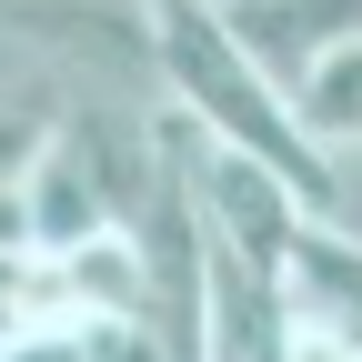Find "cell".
<instances>
[{
	"label": "cell",
	"mask_w": 362,
	"mask_h": 362,
	"mask_svg": "<svg viewBox=\"0 0 362 362\" xmlns=\"http://www.w3.org/2000/svg\"><path fill=\"white\" fill-rule=\"evenodd\" d=\"M151 71H161L171 121L192 131V141L242 151V161H262V171H282L292 192H302V211L322 221V202H332V161L302 141L292 101L242 61V40L221 30V11H202V0H161V11H151Z\"/></svg>",
	"instance_id": "cell-1"
},
{
	"label": "cell",
	"mask_w": 362,
	"mask_h": 362,
	"mask_svg": "<svg viewBox=\"0 0 362 362\" xmlns=\"http://www.w3.org/2000/svg\"><path fill=\"white\" fill-rule=\"evenodd\" d=\"M221 30L242 40V61L282 101H302V81L362 30V0H221Z\"/></svg>",
	"instance_id": "cell-2"
},
{
	"label": "cell",
	"mask_w": 362,
	"mask_h": 362,
	"mask_svg": "<svg viewBox=\"0 0 362 362\" xmlns=\"http://www.w3.org/2000/svg\"><path fill=\"white\" fill-rule=\"evenodd\" d=\"M30 252L40 262H71V252H90V242H111L121 232V202H111V171H101V151L81 141V121H61L51 131V161L30 171Z\"/></svg>",
	"instance_id": "cell-3"
},
{
	"label": "cell",
	"mask_w": 362,
	"mask_h": 362,
	"mask_svg": "<svg viewBox=\"0 0 362 362\" xmlns=\"http://www.w3.org/2000/svg\"><path fill=\"white\" fill-rule=\"evenodd\" d=\"M282 302H292V342L302 352L362 362V242H342V232L312 221L292 242V262H282Z\"/></svg>",
	"instance_id": "cell-4"
},
{
	"label": "cell",
	"mask_w": 362,
	"mask_h": 362,
	"mask_svg": "<svg viewBox=\"0 0 362 362\" xmlns=\"http://www.w3.org/2000/svg\"><path fill=\"white\" fill-rule=\"evenodd\" d=\"M292 121H302V141L322 151V161H362V30H352L312 81H302Z\"/></svg>",
	"instance_id": "cell-5"
},
{
	"label": "cell",
	"mask_w": 362,
	"mask_h": 362,
	"mask_svg": "<svg viewBox=\"0 0 362 362\" xmlns=\"http://www.w3.org/2000/svg\"><path fill=\"white\" fill-rule=\"evenodd\" d=\"M40 322H71V292H61V262H11L0 252V352Z\"/></svg>",
	"instance_id": "cell-6"
},
{
	"label": "cell",
	"mask_w": 362,
	"mask_h": 362,
	"mask_svg": "<svg viewBox=\"0 0 362 362\" xmlns=\"http://www.w3.org/2000/svg\"><path fill=\"white\" fill-rule=\"evenodd\" d=\"M51 131L61 121H40L30 101H0V192H30V171L51 161Z\"/></svg>",
	"instance_id": "cell-7"
},
{
	"label": "cell",
	"mask_w": 362,
	"mask_h": 362,
	"mask_svg": "<svg viewBox=\"0 0 362 362\" xmlns=\"http://www.w3.org/2000/svg\"><path fill=\"white\" fill-rule=\"evenodd\" d=\"M0 362H90V322L71 312V322H40V332H21Z\"/></svg>",
	"instance_id": "cell-8"
},
{
	"label": "cell",
	"mask_w": 362,
	"mask_h": 362,
	"mask_svg": "<svg viewBox=\"0 0 362 362\" xmlns=\"http://www.w3.org/2000/svg\"><path fill=\"white\" fill-rule=\"evenodd\" d=\"M0 252H11V262H40V252H30V202H21V192H0Z\"/></svg>",
	"instance_id": "cell-9"
}]
</instances>
